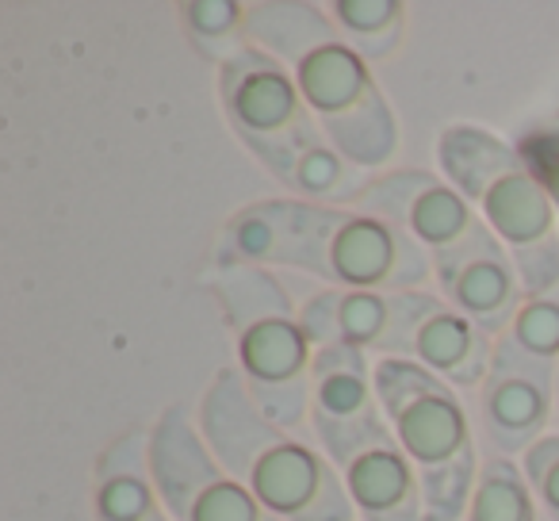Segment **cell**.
I'll return each instance as SVG.
<instances>
[{
  "mask_svg": "<svg viewBox=\"0 0 559 521\" xmlns=\"http://www.w3.org/2000/svg\"><path fill=\"white\" fill-rule=\"evenodd\" d=\"M215 265L296 269L326 288L365 292H418L433 281V257L395 226L296 196L234 211L218 234Z\"/></svg>",
  "mask_w": 559,
  "mask_h": 521,
  "instance_id": "6da1fadb",
  "label": "cell"
},
{
  "mask_svg": "<svg viewBox=\"0 0 559 521\" xmlns=\"http://www.w3.org/2000/svg\"><path fill=\"white\" fill-rule=\"evenodd\" d=\"M249 47L264 50L292 73L319 131L357 169L376 173L399 150V123L372 66L342 43L326 4L257 0L249 4Z\"/></svg>",
  "mask_w": 559,
  "mask_h": 521,
  "instance_id": "7a4b0ae2",
  "label": "cell"
},
{
  "mask_svg": "<svg viewBox=\"0 0 559 521\" xmlns=\"http://www.w3.org/2000/svg\"><path fill=\"white\" fill-rule=\"evenodd\" d=\"M195 426L218 464L280 521H357L334 460L264 418L234 365L218 368L203 388Z\"/></svg>",
  "mask_w": 559,
  "mask_h": 521,
  "instance_id": "3957f363",
  "label": "cell"
},
{
  "mask_svg": "<svg viewBox=\"0 0 559 521\" xmlns=\"http://www.w3.org/2000/svg\"><path fill=\"white\" fill-rule=\"evenodd\" d=\"M203 284L215 296L234 342V368L264 418L304 429L311 411L314 342L276 273L257 265H211Z\"/></svg>",
  "mask_w": 559,
  "mask_h": 521,
  "instance_id": "277c9868",
  "label": "cell"
},
{
  "mask_svg": "<svg viewBox=\"0 0 559 521\" xmlns=\"http://www.w3.org/2000/svg\"><path fill=\"white\" fill-rule=\"evenodd\" d=\"M441 177L472 203L479 223L513 257L525 296L559 284V215L518 146L475 123H452L437 139Z\"/></svg>",
  "mask_w": 559,
  "mask_h": 521,
  "instance_id": "5b68a950",
  "label": "cell"
},
{
  "mask_svg": "<svg viewBox=\"0 0 559 521\" xmlns=\"http://www.w3.org/2000/svg\"><path fill=\"white\" fill-rule=\"evenodd\" d=\"M376 395L383 422L418 472L426 521H464L483 464L464 395L414 360H376Z\"/></svg>",
  "mask_w": 559,
  "mask_h": 521,
  "instance_id": "8992f818",
  "label": "cell"
},
{
  "mask_svg": "<svg viewBox=\"0 0 559 521\" xmlns=\"http://www.w3.org/2000/svg\"><path fill=\"white\" fill-rule=\"evenodd\" d=\"M218 104L234 139L284 188L292 185L307 150L322 139L292 73L257 47L218 66Z\"/></svg>",
  "mask_w": 559,
  "mask_h": 521,
  "instance_id": "52a82bcc",
  "label": "cell"
},
{
  "mask_svg": "<svg viewBox=\"0 0 559 521\" xmlns=\"http://www.w3.org/2000/svg\"><path fill=\"white\" fill-rule=\"evenodd\" d=\"M150 467L173 521H280L218 464L180 403L165 406L150 426Z\"/></svg>",
  "mask_w": 559,
  "mask_h": 521,
  "instance_id": "ba28073f",
  "label": "cell"
},
{
  "mask_svg": "<svg viewBox=\"0 0 559 521\" xmlns=\"http://www.w3.org/2000/svg\"><path fill=\"white\" fill-rule=\"evenodd\" d=\"M472 418L483 457H525L551 434V422H559L556 365L528 357L506 338H495V357L487 380L475 391Z\"/></svg>",
  "mask_w": 559,
  "mask_h": 521,
  "instance_id": "9c48e42d",
  "label": "cell"
},
{
  "mask_svg": "<svg viewBox=\"0 0 559 521\" xmlns=\"http://www.w3.org/2000/svg\"><path fill=\"white\" fill-rule=\"evenodd\" d=\"M360 215H372L380 223L395 226L403 238H411L429 257L444 253L456 241L479 226V215L472 203L441 177L429 169H388L376 173L349 203Z\"/></svg>",
  "mask_w": 559,
  "mask_h": 521,
  "instance_id": "30bf717a",
  "label": "cell"
},
{
  "mask_svg": "<svg viewBox=\"0 0 559 521\" xmlns=\"http://www.w3.org/2000/svg\"><path fill=\"white\" fill-rule=\"evenodd\" d=\"M433 284L452 311L472 319L490 338L506 334L525 299V284L513 257L483 223L464 241L433 257Z\"/></svg>",
  "mask_w": 559,
  "mask_h": 521,
  "instance_id": "8fae6325",
  "label": "cell"
},
{
  "mask_svg": "<svg viewBox=\"0 0 559 521\" xmlns=\"http://www.w3.org/2000/svg\"><path fill=\"white\" fill-rule=\"evenodd\" d=\"M383 426L388 422H383L380 395H376V360L345 345L314 350L311 411H307L311 441L334 460L357 449Z\"/></svg>",
  "mask_w": 559,
  "mask_h": 521,
  "instance_id": "7c38bea8",
  "label": "cell"
},
{
  "mask_svg": "<svg viewBox=\"0 0 559 521\" xmlns=\"http://www.w3.org/2000/svg\"><path fill=\"white\" fill-rule=\"evenodd\" d=\"M414 292L319 288L299 304V319L314 350L345 345L372 360H403Z\"/></svg>",
  "mask_w": 559,
  "mask_h": 521,
  "instance_id": "4fadbf2b",
  "label": "cell"
},
{
  "mask_svg": "<svg viewBox=\"0 0 559 521\" xmlns=\"http://www.w3.org/2000/svg\"><path fill=\"white\" fill-rule=\"evenodd\" d=\"M490 357H495V338L483 334L460 311H452L441 296H429L426 288L414 292L403 360H414L418 368L433 372L460 395L464 391L475 395L479 383L487 380Z\"/></svg>",
  "mask_w": 559,
  "mask_h": 521,
  "instance_id": "5bb4252c",
  "label": "cell"
},
{
  "mask_svg": "<svg viewBox=\"0 0 559 521\" xmlns=\"http://www.w3.org/2000/svg\"><path fill=\"white\" fill-rule=\"evenodd\" d=\"M357 521H426V495L414 464L388 426L334 457Z\"/></svg>",
  "mask_w": 559,
  "mask_h": 521,
  "instance_id": "9a60e30c",
  "label": "cell"
},
{
  "mask_svg": "<svg viewBox=\"0 0 559 521\" xmlns=\"http://www.w3.org/2000/svg\"><path fill=\"white\" fill-rule=\"evenodd\" d=\"M93 518L96 521H165L150 467V429L119 434L93 464Z\"/></svg>",
  "mask_w": 559,
  "mask_h": 521,
  "instance_id": "2e32d148",
  "label": "cell"
},
{
  "mask_svg": "<svg viewBox=\"0 0 559 521\" xmlns=\"http://www.w3.org/2000/svg\"><path fill=\"white\" fill-rule=\"evenodd\" d=\"M326 16L368 66L395 55L406 32V4L399 0H330Z\"/></svg>",
  "mask_w": 559,
  "mask_h": 521,
  "instance_id": "e0dca14e",
  "label": "cell"
},
{
  "mask_svg": "<svg viewBox=\"0 0 559 521\" xmlns=\"http://www.w3.org/2000/svg\"><path fill=\"white\" fill-rule=\"evenodd\" d=\"M177 16L188 47L215 70L249 47V4H238V0H188V4H177Z\"/></svg>",
  "mask_w": 559,
  "mask_h": 521,
  "instance_id": "ac0fdd59",
  "label": "cell"
},
{
  "mask_svg": "<svg viewBox=\"0 0 559 521\" xmlns=\"http://www.w3.org/2000/svg\"><path fill=\"white\" fill-rule=\"evenodd\" d=\"M464 521H540V506L518 460L483 457Z\"/></svg>",
  "mask_w": 559,
  "mask_h": 521,
  "instance_id": "d6986e66",
  "label": "cell"
},
{
  "mask_svg": "<svg viewBox=\"0 0 559 521\" xmlns=\"http://www.w3.org/2000/svg\"><path fill=\"white\" fill-rule=\"evenodd\" d=\"M506 342L518 345L521 353L536 360L559 365V284L540 296H525L513 315V322L506 327Z\"/></svg>",
  "mask_w": 559,
  "mask_h": 521,
  "instance_id": "ffe728a7",
  "label": "cell"
},
{
  "mask_svg": "<svg viewBox=\"0 0 559 521\" xmlns=\"http://www.w3.org/2000/svg\"><path fill=\"white\" fill-rule=\"evenodd\" d=\"M521 472H525L533 498L540 506L544 521H559V429H551L544 441L521 457Z\"/></svg>",
  "mask_w": 559,
  "mask_h": 521,
  "instance_id": "44dd1931",
  "label": "cell"
},
{
  "mask_svg": "<svg viewBox=\"0 0 559 521\" xmlns=\"http://www.w3.org/2000/svg\"><path fill=\"white\" fill-rule=\"evenodd\" d=\"M521 162L528 165V173L536 177V185L544 188V196L551 200L559 215V127H540L528 131L518 146Z\"/></svg>",
  "mask_w": 559,
  "mask_h": 521,
  "instance_id": "7402d4cb",
  "label": "cell"
},
{
  "mask_svg": "<svg viewBox=\"0 0 559 521\" xmlns=\"http://www.w3.org/2000/svg\"><path fill=\"white\" fill-rule=\"evenodd\" d=\"M556 403H559V365H556Z\"/></svg>",
  "mask_w": 559,
  "mask_h": 521,
  "instance_id": "603a6c76",
  "label": "cell"
},
{
  "mask_svg": "<svg viewBox=\"0 0 559 521\" xmlns=\"http://www.w3.org/2000/svg\"><path fill=\"white\" fill-rule=\"evenodd\" d=\"M165 521H173V518H165Z\"/></svg>",
  "mask_w": 559,
  "mask_h": 521,
  "instance_id": "cb8c5ba5",
  "label": "cell"
},
{
  "mask_svg": "<svg viewBox=\"0 0 559 521\" xmlns=\"http://www.w3.org/2000/svg\"><path fill=\"white\" fill-rule=\"evenodd\" d=\"M556 429H559V426H556Z\"/></svg>",
  "mask_w": 559,
  "mask_h": 521,
  "instance_id": "d4e9b609",
  "label": "cell"
}]
</instances>
